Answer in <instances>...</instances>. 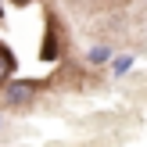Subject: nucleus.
Instances as JSON below:
<instances>
[{
  "mask_svg": "<svg viewBox=\"0 0 147 147\" xmlns=\"http://www.w3.org/2000/svg\"><path fill=\"white\" fill-rule=\"evenodd\" d=\"M65 50V32H61V22L54 14H47V32H43V43H40V57L43 61H57Z\"/></svg>",
  "mask_w": 147,
  "mask_h": 147,
  "instance_id": "nucleus-2",
  "label": "nucleus"
},
{
  "mask_svg": "<svg viewBox=\"0 0 147 147\" xmlns=\"http://www.w3.org/2000/svg\"><path fill=\"white\" fill-rule=\"evenodd\" d=\"M4 104L7 108H32L36 104V93H40V83H36V79H22V76H14V79H7L4 83Z\"/></svg>",
  "mask_w": 147,
  "mask_h": 147,
  "instance_id": "nucleus-1",
  "label": "nucleus"
},
{
  "mask_svg": "<svg viewBox=\"0 0 147 147\" xmlns=\"http://www.w3.org/2000/svg\"><path fill=\"white\" fill-rule=\"evenodd\" d=\"M7 4H14V7H29L32 0H7Z\"/></svg>",
  "mask_w": 147,
  "mask_h": 147,
  "instance_id": "nucleus-6",
  "label": "nucleus"
},
{
  "mask_svg": "<svg viewBox=\"0 0 147 147\" xmlns=\"http://www.w3.org/2000/svg\"><path fill=\"white\" fill-rule=\"evenodd\" d=\"M111 57H115V54H111V47H108V43H93V47L86 50V61H90L93 68H97V65H108Z\"/></svg>",
  "mask_w": 147,
  "mask_h": 147,
  "instance_id": "nucleus-4",
  "label": "nucleus"
},
{
  "mask_svg": "<svg viewBox=\"0 0 147 147\" xmlns=\"http://www.w3.org/2000/svg\"><path fill=\"white\" fill-rule=\"evenodd\" d=\"M14 68H18V57H14V50L0 40V90H4L7 79H14Z\"/></svg>",
  "mask_w": 147,
  "mask_h": 147,
  "instance_id": "nucleus-3",
  "label": "nucleus"
},
{
  "mask_svg": "<svg viewBox=\"0 0 147 147\" xmlns=\"http://www.w3.org/2000/svg\"><path fill=\"white\" fill-rule=\"evenodd\" d=\"M65 4H83V0H65Z\"/></svg>",
  "mask_w": 147,
  "mask_h": 147,
  "instance_id": "nucleus-7",
  "label": "nucleus"
},
{
  "mask_svg": "<svg viewBox=\"0 0 147 147\" xmlns=\"http://www.w3.org/2000/svg\"><path fill=\"white\" fill-rule=\"evenodd\" d=\"M133 68V54H122V57H111V76H126Z\"/></svg>",
  "mask_w": 147,
  "mask_h": 147,
  "instance_id": "nucleus-5",
  "label": "nucleus"
}]
</instances>
